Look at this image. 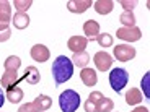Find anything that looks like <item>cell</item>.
Returning a JSON list of instances; mask_svg holds the SVG:
<instances>
[{"instance_id": "obj_1", "label": "cell", "mask_w": 150, "mask_h": 112, "mask_svg": "<svg viewBox=\"0 0 150 112\" xmlns=\"http://www.w3.org/2000/svg\"><path fill=\"white\" fill-rule=\"evenodd\" d=\"M51 71H52L56 85H62V83L69 81L72 78V75H74V64H72V60L67 55H59L54 60Z\"/></svg>"}, {"instance_id": "obj_2", "label": "cell", "mask_w": 150, "mask_h": 112, "mask_svg": "<svg viewBox=\"0 0 150 112\" xmlns=\"http://www.w3.org/2000/svg\"><path fill=\"white\" fill-rule=\"evenodd\" d=\"M59 106L62 112H75L80 107V94L74 90H65L59 96Z\"/></svg>"}, {"instance_id": "obj_3", "label": "cell", "mask_w": 150, "mask_h": 112, "mask_svg": "<svg viewBox=\"0 0 150 112\" xmlns=\"http://www.w3.org/2000/svg\"><path fill=\"white\" fill-rule=\"evenodd\" d=\"M129 81V73L124 68H112L109 73V85H111L112 91H116L117 94L122 91V88L127 85Z\"/></svg>"}, {"instance_id": "obj_4", "label": "cell", "mask_w": 150, "mask_h": 112, "mask_svg": "<svg viewBox=\"0 0 150 112\" xmlns=\"http://www.w3.org/2000/svg\"><path fill=\"white\" fill-rule=\"evenodd\" d=\"M112 52H114V57L121 62H129L135 57V49L129 44H117L112 49Z\"/></svg>"}, {"instance_id": "obj_5", "label": "cell", "mask_w": 150, "mask_h": 112, "mask_svg": "<svg viewBox=\"0 0 150 112\" xmlns=\"http://www.w3.org/2000/svg\"><path fill=\"white\" fill-rule=\"evenodd\" d=\"M93 62H95V67H96L100 71H106V70H109V68H111V65H112V62H114V60H112V57L109 55L108 52L100 50V52L95 54Z\"/></svg>"}, {"instance_id": "obj_6", "label": "cell", "mask_w": 150, "mask_h": 112, "mask_svg": "<svg viewBox=\"0 0 150 112\" xmlns=\"http://www.w3.org/2000/svg\"><path fill=\"white\" fill-rule=\"evenodd\" d=\"M117 37L122 39V41H127V42H135L139 41L142 37V33L137 26H132V28H119L117 29Z\"/></svg>"}, {"instance_id": "obj_7", "label": "cell", "mask_w": 150, "mask_h": 112, "mask_svg": "<svg viewBox=\"0 0 150 112\" xmlns=\"http://www.w3.org/2000/svg\"><path fill=\"white\" fill-rule=\"evenodd\" d=\"M31 59L36 60V62H46V60H49V57H51V52H49V49L46 47L44 44H36L31 47Z\"/></svg>"}, {"instance_id": "obj_8", "label": "cell", "mask_w": 150, "mask_h": 112, "mask_svg": "<svg viewBox=\"0 0 150 112\" xmlns=\"http://www.w3.org/2000/svg\"><path fill=\"white\" fill-rule=\"evenodd\" d=\"M86 46H88V39H86L85 36H72L67 41V47L70 49L74 54L83 52Z\"/></svg>"}, {"instance_id": "obj_9", "label": "cell", "mask_w": 150, "mask_h": 112, "mask_svg": "<svg viewBox=\"0 0 150 112\" xmlns=\"http://www.w3.org/2000/svg\"><path fill=\"white\" fill-rule=\"evenodd\" d=\"M93 5L91 0H69L67 2V8L70 13H85L88 8Z\"/></svg>"}, {"instance_id": "obj_10", "label": "cell", "mask_w": 150, "mask_h": 112, "mask_svg": "<svg viewBox=\"0 0 150 112\" xmlns=\"http://www.w3.org/2000/svg\"><path fill=\"white\" fill-rule=\"evenodd\" d=\"M83 33H85L86 39L95 41L96 36L100 34V23L95 21V20H86V21L83 23Z\"/></svg>"}, {"instance_id": "obj_11", "label": "cell", "mask_w": 150, "mask_h": 112, "mask_svg": "<svg viewBox=\"0 0 150 112\" xmlns=\"http://www.w3.org/2000/svg\"><path fill=\"white\" fill-rule=\"evenodd\" d=\"M39 80H41V73H39V70H38L36 67H33V65H30V67H26L25 75L20 78V81H26L28 85H38Z\"/></svg>"}, {"instance_id": "obj_12", "label": "cell", "mask_w": 150, "mask_h": 112, "mask_svg": "<svg viewBox=\"0 0 150 112\" xmlns=\"http://www.w3.org/2000/svg\"><path fill=\"white\" fill-rule=\"evenodd\" d=\"M80 78H82V81H83L85 86H95L96 81H98V75H96V71H95L93 68L85 67V68H82V71H80Z\"/></svg>"}, {"instance_id": "obj_13", "label": "cell", "mask_w": 150, "mask_h": 112, "mask_svg": "<svg viewBox=\"0 0 150 112\" xmlns=\"http://www.w3.org/2000/svg\"><path fill=\"white\" fill-rule=\"evenodd\" d=\"M20 83V76H18V71H5L2 75V80H0V86L4 88H11V86H18Z\"/></svg>"}, {"instance_id": "obj_14", "label": "cell", "mask_w": 150, "mask_h": 112, "mask_svg": "<svg viewBox=\"0 0 150 112\" xmlns=\"http://www.w3.org/2000/svg\"><path fill=\"white\" fill-rule=\"evenodd\" d=\"M103 94L100 91H91L90 96H88V101L85 102V112H96V106L100 104V101L103 99Z\"/></svg>"}, {"instance_id": "obj_15", "label": "cell", "mask_w": 150, "mask_h": 112, "mask_svg": "<svg viewBox=\"0 0 150 112\" xmlns=\"http://www.w3.org/2000/svg\"><path fill=\"white\" fill-rule=\"evenodd\" d=\"M33 104H34V107L38 109V112H46L51 106H52V99L49 96H46V94H39V96L33 101Z\"/></svg>"}, {"instance_id": "obj_16", "label": "cell", "mask_w": 150, "mask_h": 112, "mask_svg": "<svg viewBox=\"0 0 150 112\" xmlns=\"http://www.w3.org/2000/svg\"><path fill=\"white\" fill-rule=\"evenodd\" d=\"M95 10H96V13H100V15H108V13H111L112 8H114V2H111V0H96L93 4Z\"/></svg>"}, {"instance_id": "obj_17", "label": "cell", "mask_w": 150, "mask_h": 112, "mask_svg": "<svg viewBox=\"0 0 150 112\" xmlns=\"http://www.w3.org/2000/svg\"><path fill=\"white\" fill-rule=\"evenodd\" d=\"M11 21H13V26H15L16 29H25V28L30 26V16H28L26 13L16 11L15 15H13V18H11Z\"/></svg>"}, {"instance_id": "obj_18", "label": "cell", "mask_w": 150, "mask_h": 112, "mask_svg": "<svg viewBox=\"0 0 150 112\" xmlns=\"http://www.w3.org/2000/svg\"><path fill=\"white\" fill-rule=\"evenodd\" d=\"M5 96H7V99L11 102V104H18V102L23 99V90L20 88V86H11V88L7 90Z\"/></svg>"}, {"instance_id": "obj_19", "label": "cell", "mask_w": 150, "mask_h": 112, "mask_svg": "<svg viewBox=\"0 0 150 112\" xmlns=\"http://www.w3.org/2000/svg\"><path fill=\"white\" fill-rule=\"evenodd\" d=\"M72 64L74 65H77L79 68H85L86 65H88V62H90V55H88V52H77V54H74L72 55Z\"/></svg>"}, {"instance_id": "obj_20", "label": "cell", "mask_w": 150, "mask_h": 112, "mask_svg": "<svg viewBox=\"0 0 150 112\" xmlns=\"http://www.w3.org/2000/svg\"><path fill=\"white\" fill-rule=\"evenodd\" d=\"M140 101H142V93H140V90L131 88V90L126 93V102H127L129 106H137Z\"/></svg>"}, {"instance_id": "obj_21", "label": "cell", "mask_w": 150, "mask_h": 112, "mask_svg": "<svg viewBox=\"0 0 150 112\" xmlns=\"http://www.w3.org/2000/svg\"><path fill=\"white\" fill-rule=\"evenodd\" d=\"M4 67H5V71H18V68L21 67V60L16 55H10L4 62Z\"/></svg>"}, {"instance_id": "obj_22", "label": "cell", "mask_w": 150, "mask_h": 112, "mask_svg": "<svg viewBox=\"0 0 150 112\" xmlns=\"http://www.w3.org/2000/svg\"><path fill=\"white\" fill-rule=\"evenodd\" d=\"M119 21L124 24L122 28H132V26H135V16H134V13H132V11H124L122 15L119 16Z\"/></svg>"}, {"instance_id": "obj_23", "label": "cell", "mask_w": 150, "mask_h": 112, "mask_svg": "<svg viewBox=\"0 0 150 112\" xmlns=\"http://www.w3.org/2000/svg\"><path fill=\"white\" fill-rule=\"evenodd\" d=\"M95 41L101 46V47H111L112 42H114V39H112V36H111V34H108V33H100Z\"/></svg>"}, {"instance_id": "obj_24", "label": "cell", "mask_w": 150, "mask_h": 112, "mask_svg": "<svg viewBox=\"0 0 150 112\" xmlns=\"http://www.w3.org/2000/svg\"><path fill=\"white\" fill-rule=\"evenodd\" d=\"M112 109H114V102L109 97H103L100 104L96 106V112H111Z\"/></svg>"}, {"instance_id": "obj_25", "label": "cell", "mask_w": 150, "mask_h": 112, "mask_svg": "<svg viewBox=\"0 0 150 112\" xmlns=\"http://www.w3.org/2000/svg\"><path fill=\"white\" fill-rule=\"evenodd\" d=\"M31 5H33V0H15V2H13V7H15L20 13H26Z\"/></svg>"}, {"instance_id": "obj_26", "label": "cell", "mask_w": 150, "mask_h": 112, "mask_svg": "<svg viewBox=\"0 0 150 112\" xmlns=\"http://www.w3.org/2000/svg\"><path fill=\"white\" fill-rule=\"evenodd\" d=\"M149 81H150V73H145L144 75V78H142V83H140V86H142V90H144V96L145 97H149L150 96V85H149Z\"/></svg>"}, {"instance_id": "obj_27", "label": "cell", "mask_w": 150, "mask_h": 112, "mask_svg": "<svg viewBox=\"0 0 150 112\" xmlns=\"http://www.w3.org/2000/svg\"><path fill=\"white\" fill-rule=\"evenodd\" d=\"M0 15H8L11 16V5L7 0H0Z\"/></svg>"}, {"instance_id": "obj_28", "label": "cell", "mask_w": 150, "mask_h": 112, "mask_svg": "<svg viewBox=\"0 0 150 112\" xmlns=\"http://www.w3.org/2000/svg\"><path fill=\"white\" fill-rule=\"evenodd\" d=\"M10 21H11V16H8V15H0V31L8 29V26H10Z\"/></svg>"}, {"instance_id": "obj_29", "label": "cell", "mask_w": 150, "mask_h": 112, "mask_svg": "<svg viewBox=\"0 0 150 112\" xmlns=\"http://www.w3.org/2000/svg\"><path fill=\"white\" fill-rule=\"evenodd\" d=\"M119 4H121V7L126 8V11H132L134 7L137 5V2H135V0H131V2H129V0H121Z\"/></svg>"}, {"instance_id": "obj_30", "label": "cell", "mask_w": 150, "mask_h": 112, "mask_svg": "<svg viewBox=\"0 0 150 112\" xmlns=\"http://www.w3.org/2000/svg\"><path fill=\"white\" fill-rule=\"evenodd\" d=\"M18 112H38V109L34 107L33 102H26V104H21V106H20Z\"/></svg>"}, {"instance_id": "obj_31", "label": "cell", "mask_w": 150, "mask_h": 112, "mask_svg": "<svg viewBox=\"0 0 150 112\" xmlns=\"http://www.w3.org/2000/svg\"><path fill=\"white\" fill-rule=\"evenodd\" d=\"M10 36H11V29H10V28H8V29H5V31H0V42L8 41V39H10Z\"/></svg>"}, {"instance_id": "obj_32", "label": "cell", "mask_w": 150, "mask_h": 112, "mask_svg": "<svg viewBox=\"0 0 150 112\" xmlns=\"http://www.w3.org/2000/svg\"><path fill=\"white\" fill-rule=\"evenodd\" d=\"M131 112H149V109L144 107V106H139V107H135L134 111H131Z\"/></svg>"}, {"instance_id": "obj_33", "label": "cell", "mask_w": 150, "mask_h": 112, "mask_svg": "<svg viewBox=\"0 0 150 112\" xmlns=\"http://www.w3.org/2000/svg\"><path fill=\"white\" fill-rule=\"evenodd\" d=\"M4 102H5V94H4V91H2V86H0V107L4 106Z\"/></svg>"}]
</instances>
